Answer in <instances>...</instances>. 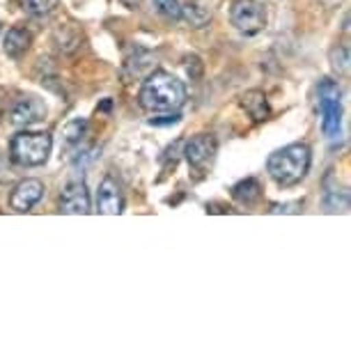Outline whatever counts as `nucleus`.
<instances>
[{"label": "nucleus", "instance_id": "1", "mask_svg": "<svg viewBox=\"0 0 351 351\" xmlns=\"http://www.w3.org/2000/svg\"><path fill=\"white\" fill-rule=\"evenodd\" d=\"M138 99L149 112H175L186 104V88L168 71H152L143 83Z\"/></svg>", "mask_w": 351, "mask_h": 351}, {"label": "nucleus", "instance_id": "2", "mask_svg": "<svg viewBox=\"0 0 351 351\" xmlns=\"http://www.w3.org/2000/svg\"><path fill=\"white\" fill-rule=\"evenodd\" d=\"M310 147L303 143L287 145L269 156L267 170L278 186H296L310 170Z\"/></svg>", "mask_w": 351, "mask_h": 351}, {"label": "nucleus", "instance_id": "3", "mask_svg": "<svg viewBox=\"0 0 351 351\" xmlns=\"http://www.w3.org/2000/svg\"><path fill=\"white\" fill-rule=\"evenodd\" d=\"M53 138L42 131H21L10 143V158L23 168H35L49 161Z\"/></svg>", "mask_w": 351, "mask_h": 351}, {"label": "nucleus", "instance_id": "4", "mask_svg": "<svg viewBox=\"0 0 351 351\" xmlns=\"http://www.w3.org/2000/svg\"><path fill=\"white\" fill-rule=\"evenodd\" d=\"M317 99H319V115H322V129L328 138H335L340 134L342 124V104H340V85L333 78H324L317 88Z\"/></svg>", "mask_w": 351, "mask_h": 351}, {"label": "nucleus", "instance_id": "5", "mask_svg": "<svg viewBox=\"0 0 351 351\" xmlns=\"http://www.w3.org/2000/svg\"><path fill=\"white\" fill-rule=\"evenodd\" d=\"M230 21L243 35H257L267 25V10L257 0H234L230 10Z\"/></svg>", "mask_w": 351, "mask_h": 351}, {"label": "nucleus", "instance_id": "6", "mask_svg": "<svg viewBox=\"0 0 351 351\" xmlns=\"http://www.w3.org/2000/svg\"><path fill=\"white\" fill-rule=\"evenodd\" d=\"M46 120V104L39 97H21L19 101L12 106L10 122L14 127H32Z\"/></svg>", "mask_w": 351, "mask_h": 351}, {"label": "nucleus", "instance_id": "7", "mask_svg": "<svg viewBox=\"0 0 351 351\" xmlns=\"http://www.w3.org/2000/svg\"><path fill=\"white\" fill-rule=\"evenodd\" d=\"M218 152V143L214 136L209 134H200V136H193L191 141L186 143V147H184V156H186L189 165H193V168H204V165H209L214 161Z\"/></svg>", "mask_w": 351, "mask_h": 351}, {"label": "nucleus", "instance_id": "8", "mask_svg": "<svg viewBox=\"0 0 351 351\" xmlns=\"http://www.w3.org/2000/svg\"><path fill=\"white\" fill-rule=\"evenodd\" d=\"M44 184L39 180H23L19 182L14 191H12L10 195V207L14 211H30L35 204L44 197Z\"/></svg>", "mask_w": 351, "mask_h": 351}, {"label": "nucleus", "instance_id": "9", "mask_svg": "<svg viewBox=\"0 0 351 351\" xmlns=\"http://www.w3.org/2000/svg\"><path fill=\"white\" fill-rule=\"evenodd\" d=\"M97 211L106 216H117L124 211V195L122 189L117 186V182L112 177H106V180L99 184L97 191Z\"/></svg>", "mask_w": 351, "mask_h": 351}, {"label": "nucleus", "instance_id": "10", "mask_svg": "<svg viewBox=\"0 0 351 351\" xmlns=\"http://www.w3.org/2000/svg\"><path fill=\"white\" fill-rule=\"evenodd\" d=\"M90 193L83 182H71L64 186L60 195V211L62 214H90Z\"/></svg>", "mask_w": 351, "mask_h": 351}, {"label": "nucleus", "instance_id": "11", "mask_svg": "<svg viewBox=\"0 0 351 351\" xmlns=\"http://www.w3.org/2000/svg\"><path fill=\"white\" fill-rule=\"evenodd\" d=\"M239 106L248 112V117H253L255 122H264L271 115L267 95H264L262 90H248V92H243L241 99H239Z\"/></svg>", "mask_w": 351, "mask_h": 351}, {"label": "nucleus", "instance_id": "12", "mask_svg": "<svg viewBox=\"0 0 351 351\" xmlns=\"http://www.w3.org/2000/svg\"><path fill=\"white\" fill-rule=\"evenodd\" d=\"M30 42H32V35L25 28H12L8 30V35L3 39V51L8 58H21L25 51L30 49Z\"/></svg>", "mask_w": 351, "mask_h": 351}, {"label": "nucleus", "instance_id": "13", "mask_svg": "<svg viewBox=\"0 0 351 351\" xmlns=\"http://www.w3.org/2000/svg\"><path fill=\"white\" fill-rule=\"evenodd\" d=\"M180 16H184L191 28H204L211 21V12L209 8H204L200 0H189L186 5L180 8Z\"/></svg>", "mask_w": 351, "mask_h": 351}, {"label": "nucleus", "instance_id": "14", "mask_svg": "<svg viewBox=\"0 0 351 351\" xmlns=\"http://www.w3.org/2000/svg\"><path fill=\"white\" fill-rule=\"evenodd\" d=\"M232 197L241 204H255L262 197V184L257 180H253V177H248V180L234 184V189H232Z\"/></svg>", "mask_w": 351, "mask_h": 351}, {"label": "nucleus", "instance_id": "15", "mask_svg": "<svg viewBox=\"0 0 351 351\" xmlns=\"http://www.w3.org/2000/svg\"><path fill=\"white\" fill-rule=\"evenodd\" d=\"M19 8L30 16H46L58 8V0H19Z\"/></svg>", "mask_w": 351, "mask_h": 351}, {"label": "nucleus", "instance_id": "16", "mask_svg": "<svg viewBox=\"0 0 351 351\" xmlns=\"http://www.w3.org/2000/svg\"><path fill=\"white\" fill-rule=\"evenodd\" d=\"M85 136H88V122L85 120L69 122L67 129H64V141H67V145H81Z\"/></svg>", "mask_w": 351, "mask_h": 351}, {"label": "nucleus", "instance_id": "17", "mask_svg": "<svg viewBox=\"0 0 351 351\" xmlns=\"http://www.w3.org/2000/svg\"><path fill=\"white\" fill-rule=\"evenodd\" d=\"M156 10L168 19H180V8L182 5L177 0H154Z\"/></svg>", "mask_w": 351, "mask_h": 351}, {"label": "nucleus", "instance_id": "18", "mask_svg": "<svg viewBox=\"0 0 351 351\" xmlns=\"http://www.w3.org/2000/svg\"><path fill=\"white\" fill-rule=\"evenodd\" d=\"M301 202H291V204H274L271 207V214H280V211H285V214H289V211H299Z\"/></svg>", "mask_w": 351, "mask_h": 351}, {"label": "nucleus", "instance_id": "19", "mask_svg": "<svg viewBox=\"0 0 351 351\" xmlns=\"http://www.w3.org/2000/svg\"><path fill=\"white\" fill-rule=\"evenodd\" d=\"M152 124H175V122H180V115H165V120H158V117H152L149 120Z\"/></svg>", "mask_w": 351, "mask_h": 351}, {"label": "nucleus", "instance_id": "20", "mask_svg": "<svg viewBox=\"0 0 351 351\" xmlns=\"http://www.w3.org/2000/svg\"><path fill=\"white\" fill-rule=\"evenodd\" d=\"M124 3V8H129V10H138L141 8V0H122Z\"/></svg>", "mask_w": 351, "mask_h": 351}]
</instances>
